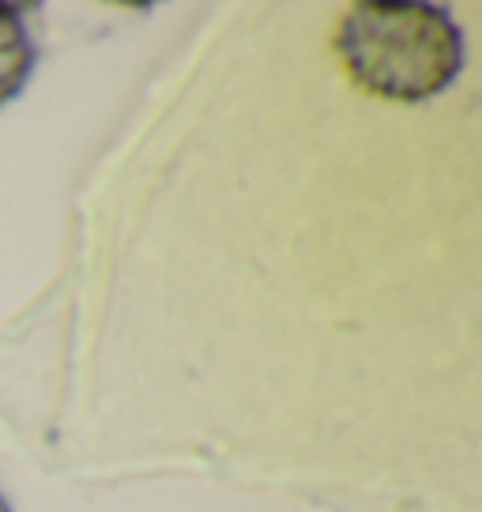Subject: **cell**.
Here are the masks:
<instances>
[{
  "mask_svg": "<svg viewBox=\"0 0 482 512\" xmlns=\"http://www.w3.org/2000/svg\"><path fill=\"white\" fill-rule=\"evenodd\" d=\"M332 46L362 95L396 106L445 95L467 61L464 31L441 4L362 0L339 19Z\"/></svg>",
  "mask_w": 482,
  "mask_h": 512,
  "instance_id": "1",
  "label": "cell"
},
{
  "mask_svg": "<svg viewBox=\"0 0 482 512\" xmlns=\"http://www.w3.org/2000/svg\"><path fill=\"white\" fill-rule=\"evenodd\" d=\"M34 68H38V46H34L27 19L12 4H0V106L23 95Z\"/></svg>",
  "mask_w": 482,
  "mask_h": 512,
  "instance_id": "2",
  "label": "cell"
},
{
  "mask_svg": "<svg viewBox=\"0 0 482 512\" xmlns=\"http://www.w3.org/2000/svg\"><path fill=\"white\" fill-rule=\"evenodd\" d=\"M0 512H12V505H8V497L0 494Z\"/></svg>",
  "mask_w": 482,
  "mask_h": 512,
  "instance_id": "3",
  "label": "cell"
}]
</instances>
